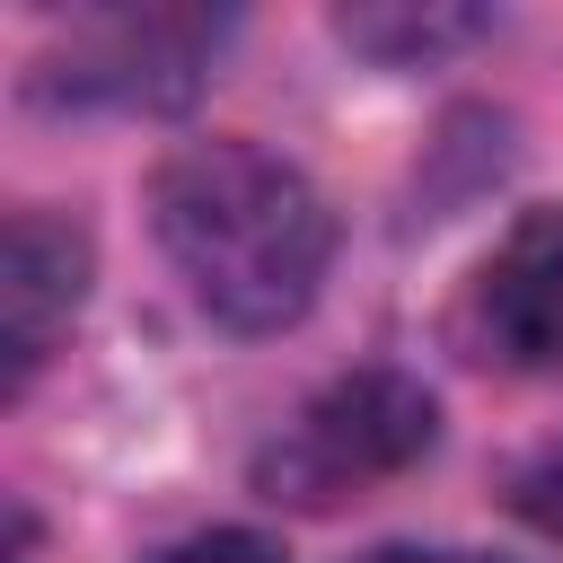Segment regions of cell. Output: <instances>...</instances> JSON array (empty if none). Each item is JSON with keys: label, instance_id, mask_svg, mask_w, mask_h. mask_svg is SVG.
<instances>
[{"label": "cell", "instance_id": "obj_1", "mask_svg": "<svg viewBox=\"0 0 563 563\" xmlns=\"http://www.w3.org/2000/svg\"><path fill=\"white\" fill-rule=\"evenodd\" d=\"M150 229L194 290V308L229 334H282L317 308L334 264V211L264 141H185L150 176Z\"/></svg>", "mask_w": 563, "mask_h": 563}, {"label": "cell", "instance_id": "obj_2", "mask_svg": "<svg viewBox=\"0 0 563 563\" xmlns=\"http://www.w3.org/2000/svg\"><path fill=\"white\" fill-rule=\"evenodd\" d=\"M440 440V405L422 378L369 361L325 378L264 449H255V493L282 510H334L361 501L369 484H396L405 466H422Z\"/></svg>", "mask_w": 563, "mask_h": 563}, {"label": "cell", "instance_id": "obj_3", "mask_svg": "<svg viewBox=\"0 0 563 563\" xmlns=\"http://www.w3.org/2000/svg\"><path fill=\"white\" fill-rule=\"evenodd\" d=\"M220 44H229L220 9H97V18H70V44L35 70V97L167 114V106H185L202 88Z\"/></svg>", "mask_w": 563, "mask_h": 563}, {"label": "cell", "instance_id": "obj_4", "mask_svg": "<svg viewBox=\"0 0 563 563\" xmlns=\"http://www.w3.org/2000/svg\"><path fill=\"white\" fill-rule=\"evenodd\" d=\"M457 343L493 369H563V202H537L501 229L457 299Z\"/></svg>", "mask_w": 563, "mask_h": 563}, {"label": "cell", "instance_id": "obj_5", "mask_svg": "<svg viewBox=\"0 0 563 563\" xmlns=\"http://www.w3.org/2000/svg\"><path fill=\"white\" fill-rule=\"evenodd\" d=\"M88 229L79 220H62V211H44V202H26V211H9V246H0V343H9V387H26L44 361H53V343L79 325V308H88Z\"/></svg>", "mask_w": 563, "mask_h": 563}, {"label": "cell", "instance_id": "obj_6", "mask_svg": "<svg viewBox=\"0 0 563 563\" xmlns=\"http://www.w3.org/2000/svg\"><path fill=\"white\" fill-rule=\"evenodd\" d=\"M334 26H343V44H361L369 62H387V70H413V62H431V53H457V44H475L493 18H484V9H343Z\"/></svg>", "mask_w": 563, "mask_h": 563}, {"label": "cell", "instance_id": "obj_7", "mask_svg": "<svg viewBox=\"0 0 563 563\" xmlns=\"http://www.w3.org/2000/svg\"><path fill=\"white\" fill-rule=\"evenodd\" d=\"M510 510H519L537 537H554V545H563V440H554V449H537V457L510 475Z\"/></svg>", "mask_w": 563, "mask_h": 563}, {"label": "cell", "instance_id": "obj_8", "mask_svg": "<svg viewBox=\"0 0 563 563\" xmlns=\"http://www.w3.org/2000/svg\"><path fill=\"white\" fill-rule=\"evenodd\" d=\"M150 563H282V554L264 537H246V528H211V537H185V545H167Z\"/></svg>", "mask_w": 563, "mask_h": 563}, {"label": "cell", "instance_id": "obj_9", "mask_svg": "<svg viewBox=\"0 0 563 563\" xmlns=\"http://www.w3.org/2000/svg\"><path fill=\"white\" fill-rule=\"evenodd\" d=\"M361 563H501V554H457V545H369Z\"/></svg>", "mask_w": 563, "mask_h": 563}]
</instances>
